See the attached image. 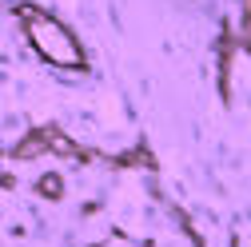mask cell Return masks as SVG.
<instances>
[{
    "label": "cell",
    "mask_w": 251,
    "mask_h": 247,
    "mask_svg": "<svg viewBox=\"0 0 251 247\" xmlns=\"http://www.w3.org/2000/svg\"><path fill=\"white\" fill-rule=\"evenodd\" d=\"M32 36H36V44L44 48V56L60 60V64H76V44L64 36V28H56L52 20H40V24L32 28Z\"/></svg>",
    "instance_id": "1"
}]
</instances>
